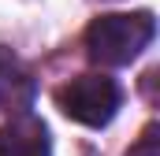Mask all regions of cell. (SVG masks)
<instances>
[{
  "label": "cell",
  "mask_w": 160,
  "mask_h": 156,
  "mask_svg": "<svg viewBox=\"0 0 160 156\" xmlns=\"http://www.w3.org/2000/svg\"><path fill=\"white\" fill-rule=\"evenodd\" d=\"M153 34H157V19L149 11L101 15L86 26V52L101 67H123L153 41Z\"/></svg>",
  "instance_id": "1"
},
{
  "label": "cell",
  "mask_w": 160,
  "mask_h": 156,
  "mask_svg": "<svg viewBox=\"0 0 160 156\" xmlns=\"http://www.w3.org/2000/svg\"><path fill=\"white\" fill-rule=\"evenodd\" d=\"M119 97L123 93L116 78L108 75H78L56 89V104L63 108V115L82 126H108L119 112Z\"/></svg>",
  "instance_id": "2"
},
{
  "label": "cell",
  "mask_w": 160,
  "mask_h": 156,
  "mask_svg": "<svg viewBox=\"0 0 160 156\" xmlns=\"http://www.w3.org/2000/svg\"><path fill=\"white\" fill-rule=\"evenodd\" d=\"M0 156H52L48 126L38 115H15L0 130Z\"/></svg>",
  "instance_id": "3"
},
{
  "label": "cell",
  "mask_w": 160,
  "mask_h": 156,
  "mask_svg": "<svg viewBox=\"0 0 160 156\" xmlns=\"http://www.w3.org/2000/svg\"><path fill=\"white\" fill-rule=\"evenodd\" d=\"M34 100V78L22 67V60L11 48H0V112L4 115H26Z\"/></svg>",
  "instance_id": "4"
},
{
  "label": "cell",
  "mask_w": 160,
  "mask_h": 156,
  "mask_svg": "<svg viewBox=\"0 0 160 156\" xmlns=\"http://www.w3.org/2000/svg\"><path fill=\"white\" fill-rule=\"evenodd\" d=\"M127 156H160V138H157V126H145L142 130V138L130 145V153Z\"/></svg>",
  "instance_id": "5"
}]
</instances>
